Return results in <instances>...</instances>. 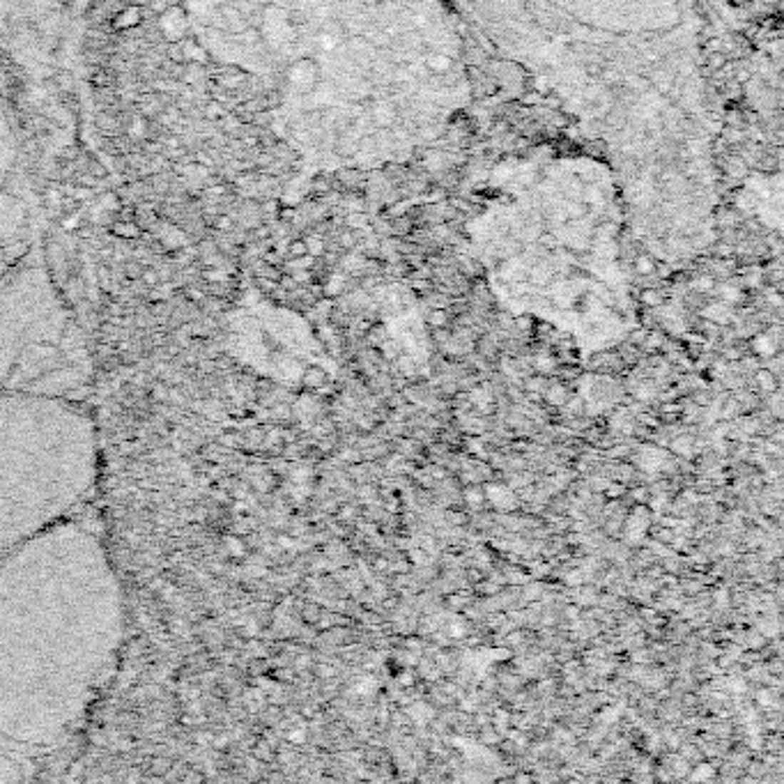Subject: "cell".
I'll return each instance as SVG.
<instances>
[{
    "mask_svg": "<svg viewBox=\"0 0 784 784\" xmlns=\"http://www.w3.org/2000/svg\"><path fill=\"white\" fill-rule=\"evenodd\" d=\"M618 180L631 235L663 267L716 240V101L695 0H447Z\"/></svg>",
    "mask_w": 784,
    "mask_h": 784,
    "instance_id": "1",
    "label": "cell"
},
{
    "mask_svg": "<svg viewBox=\"0 0 784 784\" xmlns=\"http://www.w3.org/2000/svg\"><path fill=\"white\" fill-rule=\"evenodd\" d=\"M472 203L465 246L504 313L541 317L584 352L610 350L639 327L623 193L598 154L534 150L509 159Z\"/></svg>",
    "mask_w": 784,
    "mask_h": 784,
    "instance_id": "2",
    "label": "cell"
},
{
    "mask_svg": "<svg viewBox=\"0 0 784 784\" xmlns=\"http://www.w3.org/2000/svg\"><path fill=\"white\" fill-rule=\"evenodd\" d=\"M125 605L104 545L74 515L0 554V734L49 748L106 683Z\"/></svg>",
    "mask_w": 784,
    "mask_h": 784,
    "instance_id": "3",
    "label": "cell"
},
{
    "mask_svg": "<svg viewBox=\"0 0 784 784\" xmlns=\"http://www.w3.org/2000/svg\"><path fill=\"white\" fill-rule=\"evenodd\" d=\"M95 479V426L76 400L0 391V554L71 518Z\"/></svg>",
    "mask_w": 784,
    "mask_h": 784,
    "instance_id": "4",
    "label": "cell"
},
{
    "mask_svg": "<svg viewBox=\"0 0 784 784\" xmlns=\"http://www.w3.org/2000/svg\"><path fill=\"white\" fill-rule=\"evenodd\" d=\"M88 382L90 357L71 320H0V391L76 400Z\"/></svg>",
    "mask_w": 784,
    "mask_h": 784,
    "instance_id": "5",
    "label": "cell"
},
{
    "mask_svg": "<svg viewBox=\"0 0 784 784\" xmlns=\"http://www.w3.org/2000/svg\"><path fill=\"white\" fill-rule=\"evenodd\" d=\"M95 127H97L101 133H104V136H120V131H122L120 118L116 116V111L97 113V118H95Z\"/></svg>",
    "mask_w": 784,
    "mask_h": 784,
    "instance_id": "6",
    "label": "cell"
},
{
    "mask_svg": "<svg viewBox=\"0 0 784 784\" xmlns=\"http://www.w3.org/2000/svg\"><path fill=\"white\" fill-rule=\"evenodd\" d=\"M750 347H752V355H755V357L768 359L773 355H778V347L780 345L768 334H757V336H752V345Z\"/></svg>",
    "mask_w": 784,
    "mask_h": 784,
    "instance_id": "7",
    "label": "cell"
},
{
    "mask_svg": "<svg viewBox=\"0 0 784 784\" xmlns=\"http://www.w3.org/2000/svg\"><path fill=\"white\" fill-rule=\"evenodd\" d=\"M141 24V7H127L122 9V12L116 16V21H113V28L116 30H125L129 26H138Z\"/></svg>",
    "mask_w": 784,
    "mask_h": 784,
    "instance_id": "8",
    "label": "cell"
},
{
    "mask_svg": "<svg viewBox=\"0 0 784 784\" xmlns=\"http://www.w3.org/2000/svg\"><path fill=\"white\" fill-rule=\"evenodd\" d=\"M90 83L95 86L97 90H106V88H111L113 83H116V74H113V71H108L106 67H97L95 71H92Z\"/></svg>",
    "mask_w": 784,
    "mask_h": 784,
    "instance_id": "9",
    "label": "cell"
},
{
    "mask_svg": "<svg viewBox=\"0 0 784 784\" xmlns=\"http://www.w3.org/2000/svg\"><path fill=\"white\" fill-rule=\"evenodd\" d=\"M83 170H86V173H90L95 180H106V178H108L106 166H104V163H101L99 159H95V157H86V168H83Z\"/></svg>",
    "mask_w": 784,
    "mask_h": 784,
    "instance_id": "10",
    "label": "cell"
},
{
    "mask_svg": "<svg viewBox=\"0 0 784 784\" xmlns=\"http://www.w3.org/2000/svg\"><path fill=\"white\" fill-rule=\"evenodd\" d=\"M113 233L116 235H125V237H136L141 235V228L136 225V221H118L116 225H113Z\"/></svg>",
    "mask_w": 784,
    "mask_h": 784,
    "instance_id": "11",
    "label": "cell"
},
{
    "mask_svg": "<svg viewBox=\"0 0 784 784\" xmlns=\"http://www.w3.org/2000/svg\"><path fill=\"white\" fill-rule=\"evenodd\" d=\"M225 116V113H223V106L219 104V101H208V106H205V118H208V120H219V118H223Z\"/></svg>",
    "mask_w": 784,
    "mask_h": 784,
    "instance_id": "12",
    "label": "cell"
},
{
    "mask_svg": "<svg viewBox=\"0 0 784 784\" xmlns=\"http://www.w3.org/2000/svg\"><path fill=\"white\" fill-rule=\"evenodd\" d=\"M56 83H58L60 92H71V88H74V78H71L69 71H58Z\"/></svg>",
    "mask_w": 784,
    "mask_h": 784,
    "instance_id": "13",
    "label": "cell"
},
{
    "mask_svg": "<svg viewBox=\"0 0 784 784\" xmlns=\"http://www.w3.org/2000/svg\"><path fill=\"white\" fill-rule=\"evenodd\" d=\"M101 203H104V208H106V210L118 212V210H120V205H122V198H120V193H106L104 198H101Z\"/></svg>",
    "mask_w": 784,
    "mask_h": 784,
    "instance_id": "14",
    "label": "cell"
},
{
    "mask_svg": "<svg viewBox=\"0 0 784 784\" xmlns=\"http://www.w3.org/2000/svg\"><path fill=\"white\" fill-rule=\"evenodd\" d=\"M150 9L154 14H166L170 9V0H150Z\"/></svg>",
    "mask_w": 784,
    "mask_h": 784,
    "instance_id": "15",
    "label": "cell"
},
{
    "mask_svg": "<svg viewBox=\"0 0 784 784\" xmlns=\"http://www.w3.org/2000/svg\"><path fill=\"white\" fill-rule=\"evenodd\" d=\"M428 325H432V327H435V329H442V327H447V315L442 313V311L432 313V315L428 317Z\"/></svg>",
    "mask_w": 784,
    "mask_h": 784,
    "instance_id": "16",
    "label": "cell"
},
{
    "mask_svg": "<svg viewBox=\"0 0 784 784\" xmlns=\"http://www.w3.org/2000/svg\"><path fill=\"white\" fill-rule=\"evenodd\" d=\"M334 674H336V669L332 665H320L317 667V676L320 678H327L329 681V678H334Z\"/></svg>",
    "mask_w": 784,
    "mask_h": 784,
    "instance_id": "17",
    "label": "cell"
},
{
    "mask_svg": "<svg viewBox=\"0 0 784 784\" xmlns=\"http://www.w3.org/2000/svg\"><path fill=\"white\" fill-rule=\"evenodd\" d=\"M216 228L230 230V219H228V216H219V219H216Z\"/></svg>",
    "mask_w": 784,
    "mask_h": 784,
    "instance_id": "18",
    "label": "cell"
}]
</instances>
